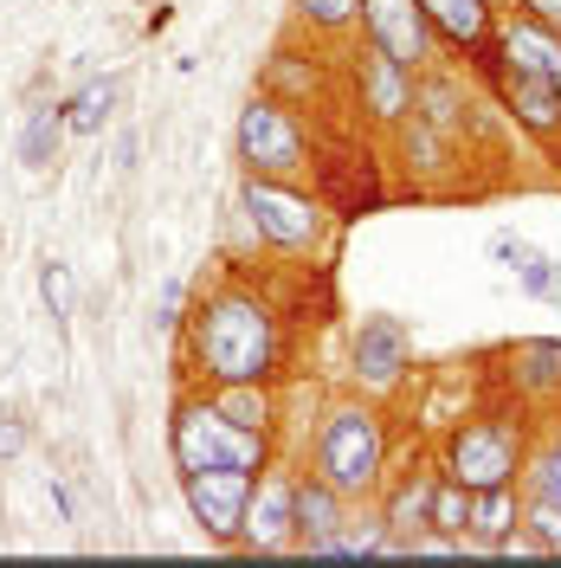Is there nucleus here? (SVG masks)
I'll use <instances>...</instances> for the list:
<instances>
[{"mask_svg": "<svg viewBox=\"0 0 561 568\" xmlns=\"http://www.w3.org/2000/svg\"><path fill=\"white\" fill-rule=\"evenodd\" d=\"M220 400V414L239 426H258V433H272L278 426V400H272V382H233V388H207Z\"/></svg>", "mask_w": 561, "mask_h": 568, "instance_id": "4be33fe9", "label": "nucleus"}, {"mask_svg": "<svg viewBox=\"0 0 561 568\" xmlns=\"http://www.w3.org/2000/svg\"><path fill=\"white\" fill-rule=\"evenodd\" d=\"M349 368H355V382H361L368 394L400 388L407 368H414V336H407V323L400 317H361L355 349H349Z\"/></svg>", "mask_w": 561, "mask_h": 568, "instance_id": "9d476101", "label": "nucleus"}, {"mask_svg": "<svg viewBox=\"0 0 561 568\" xmlns=\"http://www.w3.org/2000/svg\"><path fill=\"white\" fill-rule=\"evenodd\" d=\"M491 78H497L503 110L517 116V130H529L536 142H561V84L529 78V71H510V65H491Z\"/></svg>", "mask_w": 561, "mask_h": 568, "instance_id": "ddd939ff", "label": "nucleus"}, {"mask_svg": "<svg viewBox=\"0 0 561 568\" xmlns=\"http://www.w3.org/2000/svg\"><path fill=\"white\" fill-rule=\"evenodd\" d=\"M420 13L432 20V33L439 45H452V52H471L478 65H491V33H497V7L491 0H420Z\"/></svg>", "mask_w": 561, "mask_h": 568, "instance_id": "4468645a", "label": "nucleus"}, {"mask_svg": "<svg viewBox=\"0 0 561 568\" xmlns=\"http://www.w3.org/2000/svg\"><path fill=\"white\" fill-rule=\"evenodd\" d=\"M310 471L323 485L349 497H375L387 485V426L375 407L361 400H336L323 426H316V453H310Z\"/></svg>", "mask_w": 561, "mask_h": 568, "instance_id": "f03ea898", "label": "nucleus"}, {"mask_svg": "<svg viewBox=\"0 0 561 568\" xmlns=\"http://www.w3.org/2000/svg\"><path fill=\"white\" fill-rule=\"evenodd\" d=\"M65 104H33L27 110V123H20V169L27 175H45L52 162H59V149H65Z\"/></svg>", "mask_w": 561, "mask_h": 568, "instance_id": "6ab92c4d", "label": "nucleus"}, {"mask_svg": "<svg viewBox=\"0 0 561 568\" xmlns=\"http://www.w3.org/2000/svg\"><path fill=\"white\" fill-rule=\"evenodd\" d=\"M39 297H45V317L65 329L71 323V265L65 258H45V265H39Z\"/></svg>", "mask_w": 561, "mask_h": 568, "instance_id": "bb28decb", "label": "nucleus"}, {"mask_svg": "<svg viewBox=\"0 0 561 568\" xmlns=\"http://www.w3.org/2000/svg\"><path fill=\"white\" fill-rule=\"evenodd\" d=\"M116 104H123V78H91L78 98H65V130L71 136H104Z\"/></svg>", "mask_w": 561, "mask_h": 568, "instance_id": "412c9836", "label": "nucleus"}, {"mask_svg": "<svg viewBox=\"0 0 561 568\" xmlns=\"http://www.w3.org/2000/svg\"><path fill=\"white\" fill-rule=\"evenodd\" d=\"M491 252L503 258V272L523 284L529 297H555V291H561V265H555V258H542L529 240H517V233H497Z\"/></svg>", "mask_w": 561, "mask_h": 568, "instance_id": "aec40b11", "label": "nucleus"}, {"mask_svg": "<svg viewBox=\"0 0 561 568\" xmlns=\"http://www.w3.org/2000/svg\"><path fill=\"white\" fill-rule=\"evenodd\" d=\"M491 65H510V71H529V78H549L561 84V33L555 27H542V20H529V13H503V27L491 33Z\"/></svg>", "mask_w": 561, "mask_h": 568, "instance_id": "f8f14e48", "label": "nucleus"}, {"mask_svg": "<svg viewBox=\"0 0 561 568\" xmlns=\"http://www.w3.org/2000/svg\"><path fill=\"white\" fill-rule=\"evenodd\" d=\"M239 213L246 226L278 252H316L329 240V207L316 201L304 181H272V175H246L239 181Z\"/></svg>", "mask_w": 561, "mask_h": 568, "instance_id": "39448f33", "label": "nucleus"}, {"mask_svg": "<svg viewBox=\"0 0 561 568\" xmlns=\"http://www.w3.org/2000/svg\"><path fill=\"white\" fill-rule=\"evenodd\" d=\"M349 524V497L323 485L316 471H297V549H316Z\"/></svg>", "mask_w": 561, "mask_h": 568, "instance_id": "2eb2a0df", "label": "nucleus"}, {"mask_svg": "<svg viewBox=\"0 0 561 568\" xmlns=\"http://www.w3.org/2000/svg\"><path fill=\"white\" fill-rule=\"evenodd\" d=\"M517 13H529V20H542V27H555L561 33V0H510Z\"/></svg>", "mask_w": 561, "mask_h": 568, "instance_id": "c85d7f7f", "label": "nucleus"}, {"mask_svg": "<svg viewBox=\"0 0 561 568\" xmlns=\"http://www.w3.org/2000/svg\"><path fill=\"white\" fill-rule=\"evenodd\" d=\"M239 162H246V175H272V181H304L316 169V142L304 130V116L272 98V91H258L246 110H239Z\"/></svg>", "mask_w": 561, "mask_h": 568, "instance_id": "423d86ee", "label": "nucleus"}, {"mask_svg": "<svg viewBox=\"0 0 561 568\" xmlns=\"http://www.w3.org/2000/svg\"><path fill=\"white\" fill-rule=\"evenodd\" d=\"M181 362L201 388L272 382L284 368V317L252 284H213L181 317Z\"/></svg>", "mask_w": 561, "mask_h": 568, "instance_id": "f257e3e1", "label": "nucleus"}, {"mask_svg": "<svg viewBox=\"0 0 561 568\" xmlns=\"http://www.w3.org/2000/svg\"><path fill=\"white\" fill-rule=\"evenodd\" d=\"M432 485H439V471H400L394 485H381V524L387 536H414L432 524Z\"/></svg>", "mask_w": 561, "mask_h": 568, "instance_id": "f3484780", "label": "nucleus"}, {"mask_svg": "<svg viewBox=\"0 0 561 568\" xmlns=\"http://www.w3.org/2000/svg\"><path fill=\"white\" fill-rule=\"evenodd\" d=\"M290 7H297V20L323 39H343V33L361 27V0H290Z\"/></svg>", "mask_w": 561, "mask_h": 568, "instance_id": "b1692460", "label": "nucleus"}, {"mask_svg": "<svg viewBox=\"0 0 561 568\" xmlns=\"http://www.w3.org/2000/svg\"><path fill=\"white\" fill-rule=\"evenodd\" d=\"M169 459H175V471H201V465L265 471V465H272V433L226 420L220 400L201 388V394H181L175 400V420H169Z\"/></svg>", "mask_w": 561, "mask_h": 568, "instance_id": "7ed1b4c3", "label": "nucleus"}, {"mask_svg": "<svg viewBox=\"0 0 561 568\" xmlns=\"http://www.w3.org/2000/svg\"><path fill=\"white\" fill-rule=\"evenodd\" d=\"M414 98H420V71L394 65L381 45H361L355 52V104L368 110L375 123H407L414 116Z\"/></svg>", "mask_w": 561, "mask_h": 568, "instance_id": "9b49d317", "label": "nucleus"}, {"mask_svg": "<svg viewBox=\"0 0 561 568\" xmlns=\"http://www.w3.org/2000/svg\"><path fill=\"white\" fill-rule=\"evenodd\" d=\"M27 446H33V426L20 420L13 407H0V459H20Z\"/></svg>", "mask_w": 561, "mask_h": 568, "instance_id": "cd10ccee", "label": "nucleus"}, {"mask_svg": "<svg viewBox=\"0 0 561 568\" xmlns=\"http://www.w3.org/2000/svg\"><path fill=\"white\" fill-rule=\"evenodd\" d=\"M523 536L542 556H561V504L549 497H523Z\"/></svg>", "mask_w": 561, "mask_h": 568, "instance_id": "a878e982", "label": "nucleus"}, {"mask_svg": "<svg viewBox=\"0 0 561 568\" xmlns=\"http://www.w3.org/2000/svg\"><path fill=\"white\" fill-rule=\"evenodd\" d=\"M361 33H368V45H381L387 59L407 71H426L432 52H439V33L420 13V0H361Z\"/></svg>", "mask_w": 561, "mask_h": 568, "instance_id": "6e6552de", "label": "nucleus"}, {"mask_svg": "<svg viewBox=\"0 0 561 568\" xmlns=\"http://www.w3.org/2000/svg\"><path fill=\"white\" fill-rule=\"evenodd\" d=\"M239 549L252 556H278V549H297V471H258L246 504V530H239Z\"/></svg>", "mask_w": 561, "mask_h": 568, "instance_id": "1a4fd4ad", "label": "nucleus"}, {"mask_svg": "<svg viewBox=\"0 0 561 568\" xmlns=\"http://www.w3.org/2000/svg\"><path fill=\"white\" fill-rule=\"evenodd\" d=\"M517 524H523V491H517V485L471 491V524H465V542H471V549H497Z\"/></svg>", "mask_w": 561, "mask_h": 568, "instance_id": "a211bd4d", "label": "nucleus"}, {"mask_svg": "<svg viewBox=\"0 0 561 568\" xmlns=\"http://www.w3.org/2000/svg\"><path fill=\"white\" fill-rule=\"evenodd\" d=\"M252 485H258V471H239V465H201V471H181V497H187L194 524L207 530V542L239 549Z\"/></svg>", "mask_w": 561, "mask_h": 568, "instance_id": "0eeeda50", "label": "nucleus"}, {"mask_svg": "<svg viewBox=\"0 0 561 568\" xmlns=\"http://www.w3.org/2000/svg\"><path fill=\"white\" fill-rule=\"evenodd\" d=\"M510 388L523 394V400H536V407H555L561 400V343H549V336L517 343L510 349Z\"/></svg>", "mask_w": 561, "mask_h": 568, "instance_id": "dca6fc26", "label": "nucleus"}, {"mask_svg": "<svg viewBox=\"0 0 561 568\" xmlns=\"http://www.w3.org/2000/svg\"><path fill=\"white\" fill-rule=\"evenodd\" d=\"M517 485H523V497H549V504H561V433L555 439H542V446H529Z\"/></svg>", "mask_w": 561, "mask_h": 568, "instance_id": "5701e85b", "label": "nucleus"}, {"mask_svg": "<svg viewBox=\"0 0 561 568\" xmlns=\"http://www.w3.org/2000/svg\"><path fill=\"white\" fill-rule=\"evenodd\" d=\"M45 491H52V510L71 524V491H65V478H45Z\"/></svg>", "mask_w": 561, "mask_h": 568, "instance_id": "c756f323", "label": "nucleus"}, {"mask_svg": "<svg viewBox=\"0 0 561 568\" xmlns=\"http://www.w3.org/2000/svg\"><path fill=\"white\" fill-rule=\"evenodd\" d=\"M523 453L529 433L517 414H465L439 446V471L465 491H491V485H517Z\"/></svg>", "mask_w": 561, "mask_h": 568, "instance_id": "20e7f679", "label": "nucleus"}, {"mask_svg": "<svg viewBox=\"0 0 561 568\" xmlns=\"http://www.w3.org/2000/svg\"><path fill=\"white\" fill-rule=\"evenodd\" d=\"M465 524H471V491H465V485H452V478L439 471V485H432V530L465 536Z\"/></svg>", "mask_w": 561, "mask_h": 568, "instance_id": "393cba45", "label": "nucleus"}, {"mask_svg": "<svg viewBox=\"0 0 561 568\" xmlns=\"http://www.w3.org/2000/svg\"><path fill=\"white\" fill-rule=\"evenodd\" d=\"M555 304H561V291H555Z\"/></svg>", "mask_w": 561, "mask_h": 568, "instance_id": "7c9ffc66", "label": "nucleus"}]
</instances>
